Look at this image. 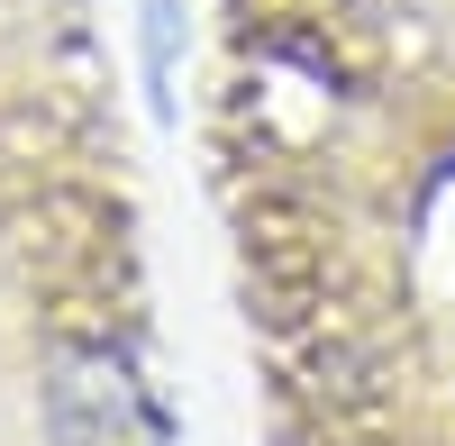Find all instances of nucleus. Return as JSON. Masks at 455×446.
I'll list each match as a JSON object with an SVG mask.
<instances>
[{"instance_id": "obj_1", "label": "nucleus", "mask_w": 455, "mask_h": 446, "mask_svg": "<svg viewBox=\"0 0 455 446\" xmlns=\"http://www.w3.org/2000/svg\"><path fill=\"white\" fill-rule=\"evenodd\" d=\"M137 237L92 0H0V446H164Z\"/></svg>"}]
</instances>
